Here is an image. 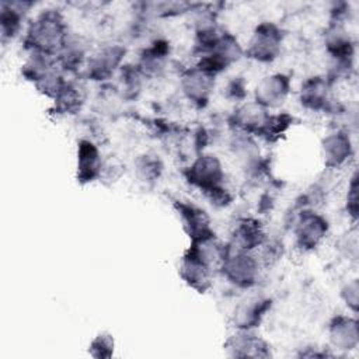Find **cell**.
I'll return each instance as SVG.
<instances>
[{
    "label": "cell",
    "instance_id": "obj_1",
    "mask_svg": "<svg viewBox=\"0 0 359 359\" xmlns=\"http://www.w3.org/2000/svg\"><path fill=\"white\" fill-rule=\"evenodd\" d=\"M66 39L65 24L56 11L41 14L29 27L27 42L36 53L50 55L63 48Z\"/></svg>",
    "mask_w": 359,
    "mask_h": 359
},
{
    "label": "cell",
    "instance_id": "obj_2",
    "mask_svg": "<svg viewBox=\"0 0 359 359\" xmlns=\"http://www.w3.org/2000/svg\"><path fill=\"white\" fill-rule=\"evenodd\" d=\"M279 45L280 34L278 28L272 24H262L255 29L250 41L248 53L257 60L268 62L278 55Z\"/></svg>",
    "mask_w": 359,
    "mask_h": 359
},
{
    "label": "cell",
    "instance_id": "obj_3",
    "mask_svg": "<svg viewBox=\"0 0 359 359\" xmlns=\"http://www.w3.org/2000/svg\"><path fill=\"white\" fill-rule=\"evenodd\" d=\"M222 269L227 279L233 283L240 286H248L254 282L257 273V262L245 251L238 250L233 255L226 254L222 262Z\"/></svg>",
    "mask_w": 359,
    "mask_h": 359
},
{
    "label": "cell",
    "instance_id": "obj_4",
    "mask_svg": "<svg viewBox=\"0 0 359 359\" xmlns=\"http://www.w3.org/2000/svg\"><path fill=\"white\" fill-rule=\"evenodd\" d=\"M189 181L203 191L220 187L223 171L219 160L215 156H201L189 167Z\"/></svg>",
    "mask_w": 359,
    "mask_h": 359
},
{
    "label": "cell",
    "instance_id": "obj_5",
    "mask_svg": "<svg viewBox=\"0 0 359 359\" xmlns=\"http://www.w3.org/2000/svg\"><path fill=\"white\" fill-rule=\"evenodd\" d=\"M289 93V79L283 74L265 77L257 87V102L265 107H278Z\"/></svg>",
    "mask_w": 359,
    "mask_h": 359
},
{
    "label": "cell",
    "instance_id": "obj_6",
    "mask_svg": "<svg viewBox=\"0 0 359 359\" xmlns=\"http://www.w3.org/2000/svg\"><path fill=\"white\" fill-rule=\"evenodd\" d=\"M327 231V223L314 213H306L302 216L297 229L296 237L302 247L313 248L316 247Z\"/></svg>",
    "mask_w": 359,
    "mask_h": 359
},
{
    "label": "cell",
    "instance_id": "obj_7",
    "mask_svg": "<svg viewBox=\"0 0 359 359\" xmlns=\"http://www.w3.org/2000/svg\"><path fill=\"white\" fill-rule=\"evenodd\" d=\"M182 87L185 94L196 101L202 102L206 101L210 90H212V74L202 70V69H194L189 70L184 77H182Z\"/></svg>",
    "mask_w": 359,
    "mask_h": 359
},
{
    "label": "cell",
    "instance_id": "obj_8",
    "mask_svg": "<svg viewBox=\"0 0 359 359\" xmlns=\"http://www.w3.org/2000/svg\"><path fill=\"white\" fill-rule=\"evenodd\" d=\"M123 50L118 46H109L102 48L98 52L93 55V57L88 62V70L90 74L95 79H102L105 76H109L114 70V67L119 63L121 56Z\"/></svg>",
    "mask_w": 359,
    "mask_h": 359
},
{
    "label": "cell",
    "instance_id": "obj_9",
    "mask_svg": "<svg viewBox=\"0 0 359 359\" xmlns=\"http://www.w3.org/2000/svg\"><path fill=\"white\" fill-rule=\"evenodd\" d=\"M77 168H79V178L83 181H91L100 172L101 161H100L98 150L88 140L80 142Z\"/></svg>",
    "mask_w": 359,
    "mask_h": 359
},
{
    "label": "cell",
    "instance_id": "obj_10",
    "mask_svg": "<svg viewBox=\"0 0 359 359\" xmlns=\"http://www.w3.org/2000/svg\"><path fill=\"white\" fill-rule=\"evenodd\" d=\"M181 275L192 287L203 290L208 287L210 280V268L191 255H187L181 265Z\"/></svg>",
    "mask_w": 359,
    "mask_h": 359
},
{
    "label": "cell",
    "instance_id": "obj_11",
    "mask_svg": "<svg viewBox=\"0 0 359 359\" xmlns=\"http://www.w3.org/2000/svg\"><path fill=\"white\" fill-rule=\"evenodd\" d=\"M330 338L335 346L341 349H351L356 344L358 332L353 321L339 317L337 318L330 328Z\"/></svg>",
    "mask_w": 359,
    "mask_h": 359
},
{
    "label": "cell",
    "instance_id": "obj_12",
    "mask_svg": "<svg viewBox=\"0 0 359 359\" xmlns=\"http://www.w3.org/2000/svg\"><path fill=\"white\" fill-rule=\"evenodd\" d=\"M323 153L327 164L338 165L344 163L349 154V140L341 133L328 136L323 143Z\"/></svg>",
    "mask_w": 359,
    "mask_h": 359
},
{
    "label": "cell",
    "instance_id": "obj_13",
    "mask_svg": "<svg viewBox=\"0 0 359 359\" xmlns=\"http://www.w3.org/2000/svg\"><path fill=\"white\" fill-rule=\"evenodd\" d=\"M261 240H262V231L257 222L243 220L236 227L234 244L237 245V250L247 251L250 248H254L255 245L261 244Z\"/></svg>",
    "mask_w": 359,
    "mask_h": 359
},
{
    "label": "cell",
    "instance_id": "obj_14",
    "mask_svg": "<svg viewBox=\"0 0 359 359\" xmlns=\"http://www.w3.org/2000/svg\"><path fill=\"white\" fill-rule=\"evenodd\" d=\"M236 119L238 125L244 129L261 130L268 119V115L265 114L264 107L255 102V104H247L241 107L236 114Z\"/></svg>",
    "mask_w": 359,
    "mask_h": 359
},
{
    "label": "cell",
    "instance_id": "obj_15",
    "mask_svg": "<svg viewBox=\"0 0 359 359\" xmlns=\"http://www.w3.org/2000/svg\"><path fill=\"white\" fill-rule=\"evenodd\" d=\"M229 348L234 351V356H261L262 342L255 338L254 335H250L247 331L234 335L229 341Z\"/></svg>",
    "mask_w": 359,
    "mask_h": 359
},
{
    "label": "cell",
    "instance_id": "obj_16",
    "mask_svg": "<svg viewBox=\"0 0 359 359\" xmlns=\"http://www.w3.org/2000/svg\"><path fill=\"white\" fill-rule=\"evenodd\" d=\"M265 309H266V302H261V300H251V302H247L245 304L238 306L236 311V321L238 327H243L244 330L254 327L257 323H259V318L265 311Z\"/></svg>",
    "mask_w": 359,
    "mask_h": 359
},
{
    "label": "cell",
    "instance_id": "obj_17",
    "mask_svg": "<svg viewBox=\"0 0 359 359\" xmlns=\"http://www.w3.org/2000/svg\"><path fill=\"white\" fill-rule=\"evenodd\" d=\"M325 98V84L320 79H313L306 83L302 90V102L310 108H320Z\"/></svg>",
    "mask_w": 359,
    "mask_h": 359
},
{
    "label": "cell",
    "instance_id": "obj_18",
    "mask_svg": "<svg viewBox=\"0 0 359 359\" xmlns=\"http://www.w3.org/2000/svg\"><path fill=\"white\" fill-rule=\"evenodd\" d=\"M20 13L18 10L10 7H4L1 8V32L3 36H13L14 32L18 29L20 27Z\"/></svg>",
    "mask_w": 359,
    "mask_h": 359
},
{
    "label": "cell",
    "instance_id": "obj_19",
    "mask_svg": "<svg viewBox=\"0 0 359 359\" xmlns=\"http://www.w3.org/2000/svg\"><path fill=\"white\" fill-rule=\"evenodd\" d=\"M112 346H114V341L111 339L109 335H98L91 344V351L98 349L100 352L97 353V356H109Z\"/></svg>",
    "mask_w": 359,
    "mask_h": 359
}]
</instances>
